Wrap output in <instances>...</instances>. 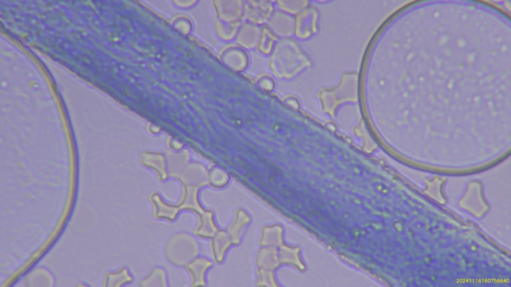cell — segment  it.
Listing matches in <instances>:
<instances>
[{"instance_id": "cell-1", "label": "cell", "mask_w": 511, "mask_h": 287, "mask_svg": "<svg viewBox=\"0 0 511 287\" xmlns=\"http://www.w3.org/2000/svg\"><path fill=\"white\" fill-rule=\"evenodd\" d=\"M164 252L167 260L177 267L185 266L197 257L199 247L192 235L179 232L172 235L166 241Z\"/></svg>"}, {"instance_id": "cell-2", "label": "cell", "mask_w": 511, "mask_h": 287, "mask_svg": "<svg viewBox=\"0 0 511 287\" xmlns=\"http://www.w3.org/2000/svg\"><path fill=\"white\" fill-rule=\"evenodd\" d=\"M153 208V216L157 219L174 221L181 211L178 205L169 203L158 195H153L150 199Z\"/></svg>"}, {"instance_id": "cell-3", "label": "cell", "mask_w": 511, "mask_h": 287, "mask_svg": "<svg viewBox=\"0 0 511 287\" xmlns=\"http://www.w3.org/2000/svg\"><path fill=\"white\" fill-rule=\"evenodd\" d=\"M210 266L207 259L196 257L185 266L189 273L192 287L204 286L205 273Z\"/></svg>"}, {"instance_id": "cell-4", "label": "cell", "mask_w": 511, "mask_h": 287, "mask_svg": "<svg viewBox=\"0 0 511 287\" xmlns=\"http://www.w3.org/2000/svg\"><path fill=\"white\" fill-rule=\"evenodd\" d=\"M139 285L142 287L168 286V279L165 271L160 267L153 269L149 274L140 282Z\"/></svg>"}, {"instance_id": "cell-5", "label": "cell", "mask_w": 511, "mask_h": 287, "mask_svg": "<svg viewBox=\"0 0 511 287\" xmlns=\"http://www.w3.org/2000/svg\"><path fill=\"white\" fill-rule=\"evenodd\" d=\"M132 281V275L127 268L123 267L109 275L107 284L109 286L120 287L130 284Z\"/></svg>"}, {"instance_id": "cell-6", "label": "cell", "mask_w": 511, "mask_h": 287, "mask_svg": "<svg viewBox=\"0 0 511 287\" xmlns=\"http://www.w3.org/2000/svg\"><path fill=\"white\" fill-rule=\"evenodd\" d=\"M181 211H187L199 215L204 211L198 201L195 194L189 192L177 204Z\"/></svg>"}, {"instance_id": "cell-7", "label": "cell", "mask_w": 511, "mask_h": 287, "mask_svg": "<svg viewBox=\"0 0 511 287\" xmlns=\"http://www.w3.org/2000/svg\"><path fill=\"white\" fill-rule=\"evenodd\" d=\"M477 249L478 248L477 247H476V245H473L471 247V250H472L473 251H476Z\"/></svg>"}, {"instance_id": "cell-8", "label": "cell", "mask_w": 511, "mask_h": 287, "mask_svg": "<svg viewBox=\"0 0 511 287\" xmlns=\"http://www.w3.org/2000/svg\"><path fill=\"white\" fill-rule=\"evenodd\" d=\"M437 277L434 276V275H433V276H432L431 277V280L432 281L435 282V281H436L437 280Z\"/></svg>"}]
</instances>
